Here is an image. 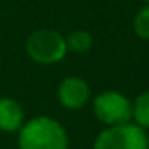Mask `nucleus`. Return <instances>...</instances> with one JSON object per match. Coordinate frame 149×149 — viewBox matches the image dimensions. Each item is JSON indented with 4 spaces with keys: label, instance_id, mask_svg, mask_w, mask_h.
Segmentation results:
<instances>
[{
    "label": "nucleus",
    "instance_id": "7",
    "mask_svg": "<svg viewBox=\"0 0 149 149\" xmlns=\"http://www.w3.org/2000/svg\"><path fill=\"white\" fill-rule=\"evenodd\" d=\"M132 119L140 128H149V91L140 93L132 102Z\"/></svg>",
    "mask_w": 149,
    "mask_h": 149
},
{
    "label": "nucleus",
    "instance_id": "6",
    "mask_svg": "<svg viewBox=\"0 0 149 149\" xmlns=\"http://www.w3.org/2000/svg\"><path fill=\"white\" fill-rule=\"evenodd\" d=\"M25 123V112L18 100L2 97L0 98V130L18 132Z\"/></svg>",
    "mask_w": 149,
    "mask_h": 149
},
{
    "label": "nucleus",
    "instance_id": "3",
    "mask_svg": "<svg viewBox=\"0 0 149 149\" xmlns=\"http://www.w3.org/2000/svg\"><path fill=\"white\" fill-rule=\"evenodd\" d=\"M67 51L68 49L65 37L49 28L35 30L26 39V53L37 63H58L67 56Z\"/></svg>",
    "mask_w": 149,
    "mask_h": 149
},
{
    "label": "nucleus",
    "instance_id": "1",
    "mask_svg": "<svg viewBox=\"0 0 149 149\" xmlns=\"http://www.w3.org/2000/svg\"><path fill=\"white\" fill-rule=\"evenodd\" d=\"M19 149H68V135L61 123L47 116H37L18 130Z\"/></svg>",
    "mask_w": 149,
    "mask_h": 149
},
{
    "label": "nucleus",
    "instance_id": "4",
    "mask_svg": "<svg viewBox=\"0 0 149 149\" xmlns=\"http://www.w3.org/2000/svg\"><path fill=\"white\" fill-rule=\"evenodd\" d=\"M93 112L95 118L107 126L123 125L132 121V102L123 93L107 90L93 98Z\"/></svg>",
    "mask_w": 149,
    "mask_h": 149
},
{
    "label": "nucleus",
    "instance_id": "10",
    "mask_svg": "<svg viewBox=\"0 0 149 149\" xmlns=\"http://www.w3.org/2000/svg\"><path fill=\"white\" fill-rule=\"evenodd\" d=\"M144 2H146V4H149V0H144Z\"/></svg>",
    "mask_w": 149,
    "mask_h": 149
},
{
    "label": "nucleus",
    "instance_id": "2",
    "mask_svg": "<svg viewBox=\"0 0 149 149\" xmlns=\"http://www.w3.org/2000/svg\"><path fill=\"white\" fill-rule=\"evenodd\" d=\"M93 149H149V137L144 128L128 121L102 130L95 139Z\"/></svg>",
    "mask_w": 149,
    "mask_h": 149
},
{
    "label": "nucleus",
    "instance_id": "5",
    "mask_svg": "<svg viewBox=\"0 0 149 149\" xmlns=\"http://www.w3.org/2000/svg\"><path fill=\"white\" fill-rule=\"evenodd\" d=\"M58 100L65 109L77 111L84 107L90 100V86L81 77H67L58 86Z\"/></svg>",
    "mask_w": 149,
    "mask_h": 149
},
{
    "label": "nucleus",
    "instance_id": "9",
    "mask_svg": "<svg viewBox=\"0 0 149 149\" xmlns=\"http://www.w3.org/2000/svg\"><path fill=\"white\" fill-rule=\"evenodd\" d=\"M133 32L140 39H149V4L142 7L133 18Z\"/></svg>",
    "mask_w": 149,
    "mask_h": 149
},
{
    "label": "nucleus",
    "instance_id": "8",
    "mask_svg": "<svg viewBox=\"0 0 149 149\" xmlns=\"http://www.w3.org/2000/svg\"><path fill=\"white\" fill-rule=\"evenodd\" d=\"M65 40H67V49L74 53H86L93 46V37L86 30H74L68 37H65Z\"/></svg>",
    "mask_w": 149,
    "mask_h": 149
}]
</instances>
